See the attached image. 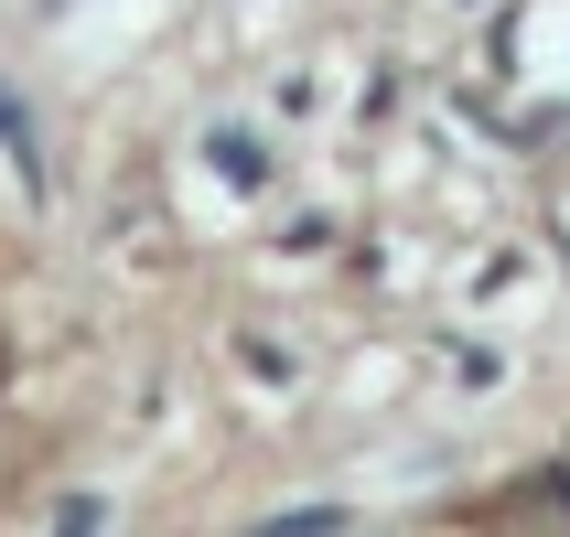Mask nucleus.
Here are the masks:
<instances>
[{
  "instance_id": "1",
  "label": "nucleus",
  "mask_w": 570,
  "mask_h": 537,
  "mask_svg": "<svg viewBox=\"0 0 570 537\" xmlns=\"http://www.w3.org/2000/svg\"><path fill=\"white\" fill-rule=\"evenodd\" d=\"M0 151H11L22 183H43V151H32V119H22V97H11V87H0Z\"/></svg>"
},
{
  "instance_id": "2",
  "label": "nucleus",
  "mask_w": 570,
  "mask_h": 537,
  "mask_svg": "<svg viewBox=\"0 0 570 537\" xmlns=\"http://www.w3.org/2000/svg\"><path fill=\"white\" fill-rule=\"evenodd\" d=\"M216 161L237 172V183H258V172H269V151H248V129H216Z\"/></svg>"
}]
</instances>
